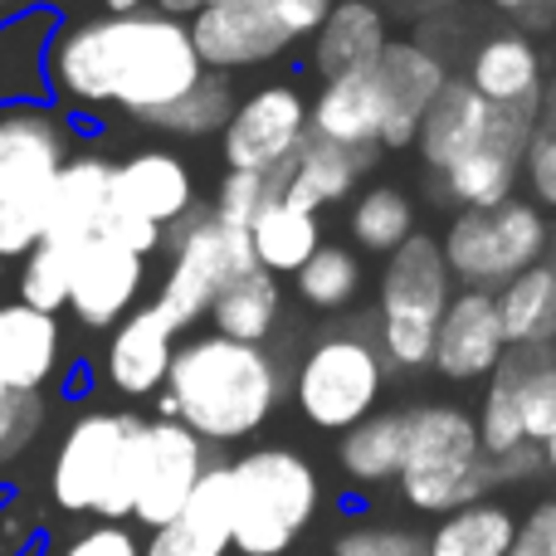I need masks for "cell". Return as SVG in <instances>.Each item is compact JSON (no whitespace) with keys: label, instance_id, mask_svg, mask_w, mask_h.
Wrapping results in <instances>:
<instances>
[{"label":"cell","instance_id":"11","mask_svg":"<svg viewBox=\"0 0 556 556\" xmlns=\"http://www.w3.org/2000/svg\"><path fill=\"white\" fill-rule=\"evenodd\" d=\"M307 98L293 84L254 88L250 98L235 103V117L225 123V166L230 172H260L269 176L283 162H293L298 147L313 137L307 127Z\"/></svg>","mask_w":556,"mask_h":556},{"label":"cell","instance_id":"36","mask_svg":"<svg viewBox=\"0 0 556 556\" xmlns=\"http://www.w3.org/2000/svg\"><path fill=\"white\" fill-rule=\"evenodd\" d=\"M235 117V93H230V78L225 74H201V84L191 93H181L166 113L152 117V127L176 137H211L225 132V123Z\"/></svg>","mask_w":556,"mask_h":556},{"label":"cell","instance_id":"49","mask_svg":"<svg viewBox=\"0 0 556 556\" xmlns=\"http://www.w3.org/2000/svg\"><path fill=\"white\" fill-rule=\"evenodd\" d=\"M489 5L503 10V15H513V20H522V25H532V29H542L556 20V0H489Z\"/></svg>","mask_w":556,"mask_h":556},{"label":"cell","instance_id":"16","mask_svg":"<svg viewBox=\"0 0 556 556\" xmlns=\"http://www.w3.org/2000/svg\"><path fill=\"white\" fill-rule=\"evenodd\" d=\"M64 152L68 137L49 113L39 108L0 113V205L49 191V181L64 172Z\"/></svg>","mask_w":556,"mask_h":556},{"label":"cell","instance_id":"50","mask_svg":"<svg viewBox=\"0 0 556 556\" xmlns=\"http://www.w3.org/2000/svg\"><path fill=\"white\" fill-rule=\"evenodd\" d=\"M538 132H556V74L542 78V98H538Z\"/></svg>","mask_w":556,"mask_h":556},{"label":"cell","instance_id":"41","mask_svg":"<svg viewBox=\"0 0 556 556\" xmlns=\"http://www.w3.org/2000/svg\"><path fill=\"white\" fill-rule=\"evenodd\" d=\"M332 556H425V538L410 528H376V522H356L337 538Z\"/></svg>","mask_w":556,"mask_h":556},{"label":"cell","instance_id":"52","mask_svg":"<svg viewBox=\"0 0 556 556\" xmlns=\"http://www.w3.org/2000/svg\"><path fill=\"white\" fill-rule=\"evenodd\" d=\"M103 5H108V15H137L142 0H103Z\"/></svg>","mask_w":556,"mask_h":556},{"label":"cell","instance_id":"31","mask_svg":"<svg viewBox=\"0 0 556 556\" xmlns=\"http://www.w3.org/2000/svg\"><path fill=\"white\" fill-rule=\"evenodd\" d=\"M405 434H410V410H376L371 420L352 425L342 434V473L352 483H391L401 479L405 464Z\"/></svg>","mask_w":556,"mask_h":556},{"label":"cell","instance_id":"6","mask_svg":"<svg viewBox=\"0 0 556 556\" xmlns=\"http://www.w3.org/2000/svg\"><path fill=\"white\" fill-rule=\"evenodd\" d=\"M137 415L123 410H93L74 420L54 454V503L64 513H98L117 522L132 518L137 493V444H142Z\"/></svg>","mask_w":556,"mask_h":556},{"label":"cell","instance_id":"43","mask_svg":"<svg viewBox=\"0 0 556 556\" xmlns=\"http://www.w3.org/2000/svg\"><path fill=\"white\" fill-rule=\"evenodd\" d=\"M39 425H45V405H39L35 391L0 395V464L15 459V454L39 434Z\"/></svg>","mask_w":556,"mask_h":556},{"label":"cell","instance_id":"3","mask_svg":"<svg viewBox=\"0 0 556 556\" xmlns=\"http://www.w3.org/2000/svg\"><path fill=\"white\" fill-rule=\"evenodd\" d=\"M401 493L415 513H450L483 503L498 489L493 459L483 454L479 420L464 405H420L410 410V434H405V464H401Z\"/></svg>","mask_w":556,"mask_h":556},{"label":"cell","instance_id":"25","mask_svg":"<svg viewBox=\"0 0 556 556\" xmlns=\"http://www.w3.org/2000/svg\"><path fill=\"white\" fill-rule=\"evenodd\" d=\"M307 127L313 137L346 152H381V98H376L371 68L323 84L317 103L307 108Z\"/></svg>","mask_w":556,"mask_h":556},{"label":"cell","instance_id":"33","mask_svg":"<svg viewBox=\"0 0 556 556\" xmlns=\"http://www.w3.org/2000/svg\"><path fill=\"white\" fill-rule=\"evenodd\" d=\"M518 528L522 522L513 518V508L483 498L440 518V528L425 538V556H508L518 542Z\"/></svg>","mask_w":556,"mask_h":556},{"label":"cell","instance_id":"15","mask_svg":"<svg viewBox=\"0 0 556 556\" xmlns=\"http://www.w3.org/2000/svg\"><path fill=\"white\" fill-rule=\"evenodd\" d=\"M503 356H508V337H503V317H498L493 293L459 288L440 317L430 366L454 386H479L498 371Z\"/></svg>","mask_w":556,"mask_h":556},{"label":"cell","instance_id":"20","mask_svg":"<svg viewBox=\"0 0 556 556\" xmlns=\"http://www.w3.org/2000/svg\"><path fill=\"white\" fill-rule=\"evenodd\" d=\"M371 162H376V152H346V147H332V142H323V137H307L293 162L269 172V181L283 201L317 215L323 205L346 201V195L356 191V181L371 172Z\"/></svg>","mask_w":556,"mask_h":556},{"label":"cell","instance_id":"32","mask_svg":"<svg viewBox=\"0 0 556 556\" xmlns=\"http://www.w3.org/2000/svg\"><path fill=\"white\" fill-rule=\"evenodd\" d=\"M278 313H283V293H278V278L254 269L235 283H225L211 303V323L215 337H230V342H250L264 346L269 332L278 327Z\"/></svg>","mask_w":556,"mask_h":556},{"label":"cell","instance_id":"4","mask_svg":"<svg viewBox=\"0 0 556 556\" xmlns=\"http://www.w3.org/2000/svg\"><path fill=\"white\" fill-rule=\"evenodd\" d=\"M454 298V274L434 235L415 230L386 260L376 288V352L386 371H425L434 362V332Z\"/></svg>","mask_w":556,"mask_h":556},{"label":"cell","instance_id":"21","mask_svg":"<svg viewBox=\"0 0 556 556\" xmlns=\"http://www.w3.org/2000/svg\"><path fill=\"white\" fill-rule=\"evenodd\" d=\"M230 547V464H211L191 503L152 532V547L142 556H225Z\"/></svg>","mask_w":556,"mask_h":556},{"label":"cell","instance_id":"13","mask_svg":"<svg viewBox=\"0 0 556 556\" xmlns=\"http://www.w3.org/2000/svg\"><path fill=\"white\" fill-rule=\"evenodd\" d=\"M191 45L205 74H240L283 54L293 39L278 25L269 0H211L201 15H191Z\"/></svg>","mask_w":556,"mask_h":556},{"label":"cell","instance_id":"22","mask_svg":"<svg viewBox=\"0 0 556 556\" xmlns=\"http://www.w3.org/2000/svg\"><path fill=\"white\" fill-rule=\"evenodd\" d=\"M464 84L493 108H538L542 98V54L522 29H503L473 45Z\"/></svg>","mask_w":556,"mask_h":556},{"label":"cell","instance_id":"1","mask_svg":"<svg viewBox=\"0 0 556 556\" xmlns=\"http://www.w3.org/2000/svg\"><path fill=\"white\" fill-rule=\"evenodd\" d=\"M186 20L137 10V15H98L64 29L49 49V78L74 103H117L123 113L152 123L156 113L201 84Z\"/></svg>","mask_w":556,"mask_h":556},{"label":"cell","instance_id":"10","mask_svg":"<svg viewBox=\"0 0 556 556\" xmlns=\"http://www.w3.org/2000/svg\"><path fill=\"white\" fill-rule=\"evenodd\" d=\"M532 132H538V108H493L483 137L440 176V191L459 211H498L518 195Z\"/></svg>","mask_w":556,"mask_h":556},{"label":"cell","instance_id":"28","mask_svg":"<svg viewBox=\"0 0 556 556\" xmlns=\"http://www.w3.org/2000/svg\"><path fill=\"white\" fill-rule=\"evenodd\" d=\"M59 362V323L25 303H0V386L39 391Z\"/></svg>","mask_w":556,"mask_h":556},{"label":"cell","instance_id":"34","mask_svg":"<svg viewBox=\"0 0 556 556\" xmlns=\"http://www.w3.org/2000/svg\"><path fill=\"white\" fill-rule=\"evenodd\" d=\"M346 230H352L356 250L386 254V260H391V254L420 230V225H415V201L401 191V186H371L366 195H356Z\"/></svg>","mask_w":556,"mask_h":556},{"label":"cell","instance_id":"44","mask_svg":"<svg viewBox=\"0 0 556 556\" xmlns=\"http://www.w3.org/2000/svg\"><path fill=\"white\" fill-rule=\"evenodd\" d=\"M522 181L542 215L556 211V132H532V147L522 156Z\"/></svg>","mask_w":556,"mask_h":556},{"label":"cell","instance_id":"7","mask_svg":"<svg viewBox=\"0 0 556 556\" xmlns=\"http://www.w3.org/2000/svg\"><path fill=\"white\" fill-rule=\"evenodd\" d=\"M552 225L532 201L513 195L498 211H454V220L444 225V264H450L454 283L498 293L508 278L547 260Z\"/></svg>","mask_w":556,"mask_h":556},{"label":"cell","instance_id":"9","mask_svg":"<svg viewBox=\"0 0 556 556\" xmlns=\"http://www.w3.org/2000/svg\"><path fill=\"white\" fill-rule=\"evenodd\" d=\"M254 269H260V260H254L250 230L215 220V211H191L172 230V269H166V283L152 307L176 332H186L191 323H201L211 313L215 293L225 283Z\"/></svg>","mask_w":556,"mask_h":556},{"label":"cell","instance_id":"51","mask_svg":"<svg viewBox=\"0 0 556 556\" xmlns=\"http://www.w3.org/2000/svg\"><path fill=\"white\" fill-rule=\"evenodd\" d=\"M211 0H156V15H172V20H186V15H201Z\"/></svg>","mask_w":556,"mask_h":556},{"label":"cell","instance_id":"46","mask_svg":"<svg viewBox=\"0 0 556 556\" xmlns=\"http://www.w3.org/2000/svg\"><path fill=\"white\" fill-rule=\"evenodd\" d=\"M64 556H142V547H137V538L127 528L103 522V528H93V532H84V538L68 542Z\"/></svg>","mask_w":556,"mask_h":556},{"label":"cell","instance_id":"35","mask_svg":"<svg viewBox=\"0 0 556 556\" xmlns=\"http://www.w3.org/2000/svg\"><path fill=\"white\" fill-rule=\"evenodd\" d=\"M293 288L313 313H346V307L362 298L366 269H362V260H356V250H346V244H323V250L293 274Z\"/></svg>","mask_w":556,"mask_h":556},{"label":"cell","instance_id":"8","mask_svg":"<svg viewBox=\"0 0 556 556\" xmlns=\"http://www.w3.org/2000/svg\"><path fill=\"white\" fill-rule=\"evenodd\" d=\"M386 362L371 337L362 332H323L298 362L293 401L313 430L346 434L352 425L371 420L386 395Z\"/></svg>","mask_w":556,"mask_h":556},{"label":"cell","instance_id":"12","mask_svg":"<svg viewBox=\"0 0 556 556\" xmlns=\"http://www.w3.org/2000/svg\"><path fill=\"white\" fill-rule=\"evenodd\" d=\"M211 459H205V440L191 434L176 420H147L142 444H137V493H132V518L147 528H166L176 513L191 503L195 483L205 479Z\"/></svg>","mask_w":556,"mask_h":556},{"label":"cell","instance_id":"18","mask_svg":"<svg viewBox=\"0 0 556 556\" xmlns=\"http://www.w3.org/2000/svg\"><path fill=\"white\" fill-rule=\"evenodd\" d=\"M113 205L137 220L166 225L186 220L195 211V181H191V166L172 152H137L127 156L123 166H113Z\"/></svg>","mask_w":556,"mask_h":556},{"label":"cell","instance_id":"27","mask_svg":"<svg viewBox=\"0 0 556 556\" xmlns=\"http://www.w3.org/2000/svg\"><path fill=\"white\" fill-rule=\"evenodd\" d=\"M489 113H493V103H483V98L473 93L464 78H450V84L440 88V98L430 103V113H425L420 132H415L420 162L430 166L434 176H444L483 137V127H489Z\"/></svg>","mask_w":556,"mask_h":556},{"label":"cell","instance_id":"30","mask_svg":"<svg viewBox=\"0 0 556 556\" xmlns=\"http://www.w3.org/2000/svg\"><path fill=\"white\" fill-rule=\"evenodd\" d=\"M493 303H498L508 346H538V352L556 346V278L547 264H532L518 278H508L493 293Z\"/></svg>","mask_w":556,"mask_h":556},{"label":"cell","instance_id":"26","mask_svg":"<svg viewBox=\"0 0 556 556\" xmlns=\"http://www.w3.org/2000/svg\"><path fill=\"white\" fill-rule=\"evenodd\" d=\"M552 352H538V346H508V356L498 362V371L483 381L479 440H483V454H489V459H503V454H513V450L528 444V434H522V391H528L532 371H538Z\"/></svg>","mask_w":556,"mask_h":556},{"label":"cell","instance_id":"48","mask_svg":"<svg viewBox=\"0 0 556 556\" xmlns=\"http://www.w3.org/2000/svg\"><path fill=\"white\" fill-rule=\"evenodd\" d=\"M522 538L538 547V556H556V498H547L528 522H522Z\"/></svg>","mask_w":556,"mask_h":556},{"label":"cell","instance_id":"2","mask_svg":"<svg viewBox=\"0 0 556 556\" xmlns=\"http://www.w3.org/2000/svg\"><path fill=\"white\" fill-rule=\"evenodd\" d=\"M283 401V371L264 346L230 342V337H191L176 346L166 371L162 420L186 425L215 444L250 440Z\"/></svg>","mask_w":556,"mask_h":556},{"label":"cell","instance_id":"24","mask_svg":"<svg viewBox=\"0 0 556 556\" xmlns=\"http://www.w3.org/2000/svg\"><path fill=\"white\" fill-rule=\"evenodd\" d=\"M386 45H391V25L376 0H337L327 25L313 35V68L323 74V84L366 74L386 54Z\"/></svg>","mask_w":556,"mask_h":556},{"label":"cell","instance_id":"45","mask_svg":"<svg viewBox=\"0 0 556 556\" xmlns=\"http://www.w3.org/2000/svg\"><path fill=\"white\" fill-rule=\"evenodd\" d=\"M93 240H108V244H117V250L147 260V254L162 244V230H156V225H147V220H137V215H127V211H117V205L108 201V211H103V220H98Z\"/></svg>","mask_w":556,"mask_h":556},{"label":"cell","instance_id":"14","mask_svg":"<svg viewBox=\"0 0 556 556\" xmlns=\"http://www.w3.org/2000/svg\"><path fill=\"white\" fill-rule=\"evenodd\" d=\"M450 68L434 54L425 39H391L386 54L376 59L371 84L376 98H381V147L386 152H405L415 147V132H420L430 103L440 98V88L450 84Z\"/></svg>","mask_w":556,"mask_h":556},{"label":"cell","instance_id":"54","mask_svg":"<svg viewBox=\"0 0 556 556\" xmlns=\"http://www.w3.org/2000/svg\"><path fill=\"white\" fill-rule=\"evenodd\" d=\"M552 269V278H556V225H552V240H547V260H542Z\"/></svg>","mask_w":556,"mask_h":556},{"label":"cell","instance_id":"38","mask_svg":"<svg viewBox=\"0 0 556 556\" xmlns=\"http://www.w3.org/2000/svg\"><path fill=\"white\" fill-rule=\"evenodd\" d=\"M39 45H45V20H15L0 29V103L29 98L39 88Z\"/></svg>","mask_w":556,"mask_h":556},{"label":"cell","instance_id":"23","mask_svg":"<svg viewBox=\"0 0 556 556\" xmlns=\"http://www.w3.org/2000/svg\"><path fill=\"white\" fill-rule=\"evenodd\" d=\"M176 356V327L156 307H137L108 342V381L123 395H156Z\"/></svg>","mask_w":556,"mask_h":556},{"label":"cell","instance_id":"53","mask_svg":"<svg viewBox=\"0 0 556 556\" xmlns=\"http://www.w3.org/2000/svg\"><path fill=\"white\" fill-rule=\"evenodd\" d=\"M508 556H538V547H532L528 538H522V528H518V542H513V552Z\"/></svg>","mask_w":556,"mask_h":556},{"label":"cell","instance_id":"40","mask_svg":"<svg viewBox=\"0 0 556 556\" xmlns=\"http://www.w3.org/2000/svg\"><path fill=\"white\" fill-rule=\"evenodd\" d=\"M274 181L269 176H260V172H225V181H220V191H215V220H225V225H240V230H250L254 225V215L264 211V205L274 201Z\"/></svg>","mask_w":556,"mask_h":556},{"label":"cell","instance_id":"47","mask_svg":"<svg viewBox=\"0 0 556 556\" xmlns=\"http://www.w3.org/2000/svg\"><path fill=\"white\" fill-rule=\"evenodd\" d=\"M278 25L288 29V39H303V35H317V29L327 25V15H332L337 0H269Z\"/></svg>","mask_w":556,"mask_h":556},{"label":"cell","instance_id":"19","mask_svg":"<svg viewBox=\"0 0 556 556\" xmlns=\"http://www.w3.org/2000/svg\"><path fill=\"white\" fill-rule=\"evenodd\" d=\"M108 201H113V166L103 156H74L45 191V240L64 250H84L98 235Z\"/></svg>","mask_w":556,"mask_h":556},{"label":"cell","instance_id":"39","mask_svg":"<svg viewBox=\"0 0 556 556\" xmlns=\"http://www.w3.org/2000/svg\"><path fill=\"white\" fill-rule=\"evenodd\" d=\"M522 434L542 450V464L556 473V352L532 371L522 391Z\"/></svg>","mask_w":556,"mask_h":556},{"label":"cell","instance_id":"29","mask_svg":"<svg viewBox=\"0 0 556 556\" xmlns=\"http://www.w3.org/2000/svg\"><path fill=\"white\" fill-rule=\"evenodd\" d=\"M250 244H254V260H260L264 274L283 278V274H298L307 260H313L317 250H323V225H317L313 211H303V205L283 201V195H274L269 205H264L260 215H254L250 225Z\"/></svg>","mask_w":556,"mask_h":556},{"label":"cell","instance_id":"5","mask_svg":"<svg viewBox=\"0 0 556 556\" xmlns=\"http://www.w3.org/2000/svg\"><path fill=\"white\" fill-rule=\"evenodd\" d=\"M323 483L293 450H250L230 464V538L244 556H283L317 518Z\"/></svg>","mask_w":556,"mask_h":556},{"label":"cell","instance_id":"42","mask_svg":"<svg viewBox=\"0 0 556 556\" xmlns=\"http://www.w3.org/2000/svg\"><path fill=\"white\" fill-rule=\"evenodd\" d=\"M45 240V191L0 205V260H25Z\"/></svg>","mask_w":556,"mask_h":556},{"label":"cell","instance_id":"55","mask_svg":"<svg viewBox=\"0 0 556 556\" xmlns=\"http://www.w3.org/2000/svg\"><path fill=\"white\" fill-rule=\"evenodd\" d=\"M0 395H10V391H5V386H0Z\"/></svg>","mask_w":556,"mask_h":556},{"label":"cell","instance_id":"17","mask_svg":"<svg viewBox=\"0 0 556 556\" xmlns=\"http://www.w3.org/2000/svg\"><path fill=\"white\" fill-rule=\"evenodd\" d=\"M147 264L137 254L117 250L108 240H88L74 260V283H68V307L84 327H113L132 313L142 293Z\"/></svg>","mask_w":556,"mask_h":556},{"label":"cell","instance_id":"37","mask_svg":"<svg viewBox=\"0 0 556 556\" xmlns=\"http://www.w3.org/2000/svg\"><path fill=\"white\" fill-rule=\"evenodd\" d=\"M74 260H78V250H64V244H54V240H39L35 250L25 254V269H20V303L54 317L59 307L68 303Z\"/></svg>","mask_w":556,"mask_h":556}]
</instances>
